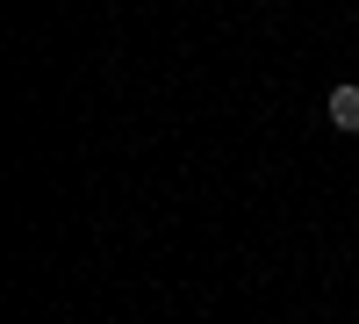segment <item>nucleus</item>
<instances>
[{
  "label": "nucleus",
  "instance_id": "obj_1",
  "mask_svg": "<svg viewBox=\"0 0 359 324\" xmlns=\"http://www.w3.org/2000/svg\"><path fill=\"white\" fill-rule=\"evenodd\" d=\"M323 115H331V130H359V86H331V108H323Z\"/></svg>",
  "mask_w": 359,
  "mask_h": 324
}]
</instances>
